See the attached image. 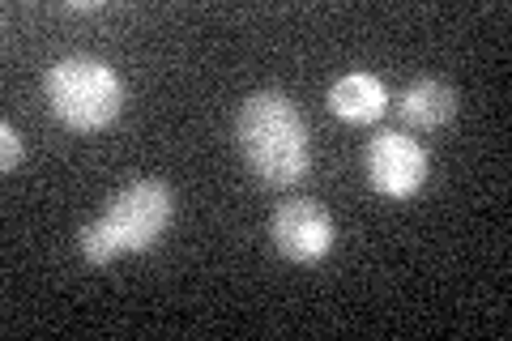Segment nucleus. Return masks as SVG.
<instances>
[{
  "mask_svg": "<svg viewBox=\"0 0 512 341\" xmlns=\"http://www.w3.org/2000/svg\"><path fill=\"white\" fill-rule=\"evenodd\" d=\"M235 141H239V154H244L248 171L269 188H291L312 167L303 111L282 90H256L239 103Z\"/></svg>",
  "mask_w": 512,
  "mask_h": 341,
  "instance_id": "1",
  "label": "nucleus"
},
{
  "mask_svg": "<svg viewBox=\"0 0 512 341\" xmlns=\"http://www.w3.org/2000/svg\"><path fill=\"white\" fill-rule=\"evenodd\" d=\"M43 99H47V111L69 133L90 137L120 120L128 90H124V77L103 56L73 52V56H60L43 73Z\"/></svg>",
  "mask_w": 512,
  "mask_h": 341,
  "instance_id": "2",
  "label": "nucleus"
},
{
  "mask_svg": "<svg viewBox=\"0 0 512 341\" xmlns=\"http://www.w3.org/2000/svg\"><path fill=\"white\" fill-rule=\"evenodd\" d=\"M171 214H175V197L163 180H133L120 192H111L99 218L107 222V231L116 235L120 252L137 256V252H150L163 243Z\"/></svg>",
  "mask_w": 512,
  "mask_h": 341,
  "instance_id": "3",
  "label": "nucleus"
},
{
  "mask_svg": "<svg viewBox=\"0 0 512 341\" xmlns=\"http://www.w3.org/2000/svg\"><path fill=\"white\" fill-rule=\"evenodd\" d=\"M363 171L380 197L414 201L431 180V154L406 128H376L363 145Z\"/></svg>",
  "mask_w": 512,
  "mask_h": 341,
  "instance_id": "4",
  "label": "nucleus"
},
{
  "mask_svg": "<svg viewBox=\"0 0 512 341\" xmlns=\"http://www.w3.org/2000/svg\"><path fill=\"white\" fill-rule=\"evenodd\" d=\"M269 239L291 265H320L333 252L338 226L333 214L312 197H286L269 218Z\"/></svg>",
  "mask_w": 512,
  "mask_h": 341,
  "instance_id": "5",
  "label": "nucleus"
},
{
  "mask_svg": "<svg viewBox=\"0 0 512 341\" xmlns=\"http://www.w3.org/2000/svg\"><path fill=\"white\" fill-rule=\"evenodd\" d=\"M389 107L397 111L406 133H440V128L453 124V116H457V90L436 77H419V81H410L406 90H397Z\"/></svg>",
  "mask_w": 512,
  "mask_h": 341,
  "instance_id": "6",
  "label": "nucleus"
},
{
  "mask_svg": "<svg viewBox=\"0 0 512 341\" xmlns=\"http://www.w3.org/2000/svg\"><path fill=\"white\" fill-rule=\"evenodd\" d=\"M329 111L346 124H376L389 111V86L376 73H342L329 86Z\"/></svg>",
  "mask_w": 512,
  "mask_h": 341,
  "instance_id": "7",
  "label": "nucleus"
},
{
  "mask_svg": "<svg viewBox=\"0 0 512 341\" xmlns=\"http://www.w3.org/2000/svg\"><path fill=\"white\" fill-rule=\"evenodd\" d=\"M77 252H82V261L86 265H111L116 256H124L120 252V243H116V235L107 231V222L103 218H94V222H86L82 231H77Z\"/></svg>",
  "mask_w": 512,
  "mask_h": 341,
  "instance_id": "8",
  "label": "nucleus"
},
{
  "mask_svg": "<svg viewBox=\"0 0 512 341\" xmlns=\"http://www.w3.org/2000/svg\"><path fill=\"white\" fill-rule=\"evenodd\" d=\"M22 158H26V145H22V133L13 128L9 120L0 124V171L5 175H13L22 167Z\"/></svg>",
  "mask_w": 512,
  "mask_h": 341,
  "instance_id": "9",
  "label": "nucleus"
}]
</instances>
